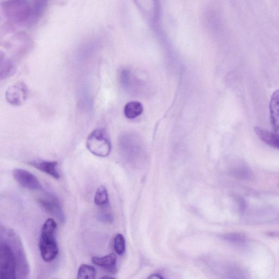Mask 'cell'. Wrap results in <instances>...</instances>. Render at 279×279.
Listing matches in <instances>:
<instances>
[{
    "instance_id": "obj_1",
    "label": "cell",
    "mask_w": 279,
    "mask_h": 279,
    "mask_svg": "<svg viewBox=\"0 0 279 279\" xmlns=\"http://www.w3.org/2000/svg\"><path fill=\"white\" fill-rule=\"evenodd\" d=\"M57 223L53 219H48L41 229L39 248L43 261L51 262L56 258L58 248L56 238Z\"/></svg>"
},
{
    "instance_id": "obj_2",
    "label": "cell",
    "mask_w": 279,
    "mask_h": 279,
    "mask_svg": "<svg viewBox=\"0 0 279 279\" xmlns=\"http://www.w3.org/2000/svg\"><path fill=\"white\" fill-rule=\"evenodd\" d=\"M86 147L95 156L105 157L109 155L112 145L106 130L98 128L93 131L87 137Z\"/></svg>"
},
{
    "instance_id": "obj_3",
    "label": "cell",
    "mask_w": 279,
    "mask_h": 279,
    "mask_svg": "<svg viewBox=\"0 0 279 279\" xmlns=\"http://www.w3.org/2000/svg\"><path fill=\"white\" fill-rule=\"evenodd\" d=\"M2 11L5 19L10 23H19L28 21L30 4L25 1H7L2 3Z\"/></svg>"
},
{
    "instance_id": "obj_4",
    "label": "cell",
    "mask_w": 279,
    "mask_h": 279,
    "mask_svg": "<svg viewBox=\"0 0 279 279\" xmlns=\"http://www.w3.org/2000/svg\"><path fill=\"white\" fill-rule=\"evenodd\" d=\"M119 147L124 157L129 162L135 164L143 156V148L138 136L125 134L119 139Z\"/></svg>"
},
{
    "instance_id": "obj_5",
    "label": "cell",
    "mask_w": 279,
    "mask_h": 279,
    "mask_svg": "<svg viewBox=\"0 0 279 279\" xmlns=\"http://www.w3.org/2000/svg\"><path fill=\"white\" fill-rule=\"evenodd\" d=\"M0 279H16V261L12 248L6 243L0 245Z\"/></svg>"
},
{
    "instance_id": "obj_6",
    "label": "cell",
    "mask_w": 279,
    "mask_h": 279,
    "mask_svg": "<svg viewBox=\"0 0 279 279\" xmlns=\"http://www.w3.org/2000/svg\"><path fill=\"white\" fill-rule=\"evenodd\" d=\"M38 202L48 214L57 218L61 223L64 222V213L61 203L56 195L50 193H46L38 199Z\"/></svg>"
},
{
    "instance_id": "obj_7",
    "label": "cell",
    "mask_w": 279,
    "mask_h": 279,
    "mask_svg": "<svg viewBox=\"0 0 279 279\" xmlns=\"http://www.w3.org/2000/svg\"><path fill=\"white\" fill-rule=\"evenodd\" d=\"M28 95V87L20 82L9 87L5 92V100L11 105L19 106L26 101Z\"/></svg>"
},
{
    "instance_id": "obj_8",
    "label": "cell",
    "mask_w": 279,
    "mask_h": 279,
    "mask_svg": "<svg viewBox=\"0 0 279 279\" xmlns=\"http://www.w3.org/2000/svg\"><path fill=\"white\" fill-rule=\"evenodd\" d=\"M14 179L21 187L31 190H40L42 186L35 175L24 169L15 168L13 171Z\"/></svg>"
},
{
    "instance_id": "obj_9",
    "label": "cell",
    "mask_w": 279,
    "mask_h": 279,
    "mask_svg": "<svg viewBox=\"0 0 279 279\" xmlns=\"http://www.w3.org/2000/svg\"><path fill=\"white\" fill-rule=\"evenodd\" d=\"M27 164L54 178H60L56 162L32 161L27 162Z\"/></svg>"
},
{
    "instance_id": "obj_10",
    "label": "cell",
    "mask_w": 279,
    "mask_h": 279,
    "mask_svg": "<svg viewBox=\"0 0 279 279\" xmlns=\"http://www.w3.org/2000/svg\"><path fill=\"white\" fill-rule=\"evenodd\" d=\"M93 264L111 273H116L117 269V256L112 253L102 257H94Z\"/></svg>"
},
{
    "instance_id": "obj_11",
    "label": "cell",
    "mask_w": 279,
    "mask_h": 279,
    "mask_svg": "<svg viewBox=\"0 0 279 279\" xmlns=\"http://www.w3.org/2000/svg\"><path fill=\"white\" fill-rule=\"evenodd\" d=\"M271 123L275 133L279 135V90L272 95L270 103Z\"/></svg>"
},
{
    "instance_id": "obj_12",
    "label": "cell",
    "mask_w": 279,
    "mask_h": 279,
    "mask_svg": "<svg viewBox=\"0 0 279 279\" xmlns=\"http://www.w3.org/2000/svg\"><path fill=\"white\" fill-rule=\"evenodd\" d=\"M254 131L259 139L265 144L279 150V135L259 127H255Z\"/></svg>"
},
{
    "instance_id": "obj_13",
    "label": "cell",
    "mask_w": 279,
    "mask_h": 279,
    "mask_svg": "<svg viewBox=\"0 0 279 279\" xmlns=\"http://www.w3.org/2000/svg\"><path fill=\"white\" fill-rule=\"evenodd\" d=\"M232 176L243 180H250L254 177L251 168L244 163H239L231 169Z\"/></svg>"
},
{
    "instance_id": "obj_14",
    "label": "cell",
    "mask_w": 279,
    "mask_h": 279,
    "mask_svg": "<svg viewBox=\"0 0 279 279\" xmlns=\"http://www.w3.org/2000/svg\"><path fill=\"white\" fill-rule=\"evenodd\" d=\"M143 112V107L138 102H130L127 104L124 109L125 117L133 119L138 117Z\"/></svg>"
},
{
    "instance_id": "obj_15",
    "label": "cell",
    "mask_w": 279,
    "mask_h": 279,
    "mask_svg": "<svg viewBox=\"0 0 279 279\" xmlns=\"http://www.w3.org/2000/svg\"><path fill=\"white\" fill-rule=\"evenodd\" d=\"M96 271L92 266L83 264L81 265L78 271L76 279H95Z\"/></svg>"
},
{
    "instance_id": "obj_16",
    "label": "cell",
    "mask_w": 279,
    "mask_h": 279,
    "mask_svg": "<svg viewBox=\"0 0 279 279\" xmlns=\"http://www.w3.org/2000/svg\"><path fill=\"white\" fill-rule=\"evenodd\" d=\"M94 201L95 204L100 207H102L109 204L108 191L105 186L101 185L97 189Z\"/></svg>"
},
{
    "instance_id": "obj_17",
    "label": "cell",
    "mask_w": 279,
    "mask_h": 279,
    "mask_svg": "<svg viewBox=\"0 0 279 279\" xmlns=\"http://www.w3.org/2000/svg\"><path fill=\"white\" fill-rule=\"evenodd\" d=\"M14 65L12 61L1 56V78H6L14 73Z\"/></svg>"
},
{
    "instance_id": "obj_18",
    "label": "cell",
    "mask_w": 279,
    "mask_h": 279,
    "mask_svg": "<svg viewBox=\"0 0 279 279\" xmlns=\"http://www.w3.org/2000/svg\"><path fill=\"white\" fill-rule=\"evenodd\" d=\"M100 208L101 210L98 214V220L103 223H112L114 218L109 204Z\"/></svg>"
},
{
    "instance_id": "obj_19",
    "label": "cell",
    "mask_w": 279,
    "mask_h": 279,
    "mask_svg": "<svg viewBox=\"0 0 279 279\" xmlns=\"http://www.w3.org/2000/svg\"><path fill=\"white\" fill-rule=\"evenodd\" d=\"M223 239L226 241L236 245H241L245 243L247 237L243 233H230L224 235Z\"/></svg>"
},
{
    "instance_id": "obj_20",
    "label": "cell",
    "mask_w": 279,
    "mask_h": 279,
    "mask_svg": "<svg viewBox=\"0 0 279 279\" xmlns=\"http://www.w3.org/2000/svg\"><path fill=\"white\" fill-rule=\"evenodd\" d=\"M113 246L114 250L119 255H122L125 251V240L122 234H117L114 238Z\"/></svg>"
},
{
    "instance_id": "obj_21",
    "label": "cell",
    "mask_w": 279,
    "mask_h": 279,
    "mask_svg": "<svg viewBox=\"0 0 279 279\" xmlns=\"http://www.w3.org/2000/svg\"><path fill=\"white\" fill-rule=\"evenodd\" d=\"M237 201L239 210L242 212H243L245 211L246 208V203L245 200L243 198H238Z\"/></svg>"
},
{
    "instance_id": "obj_22",
    "label": "cell",
    "mask_w": 279,
    "mask_h": 279,
    "mask_svg": "<svg viewBox=\"0 0 279 279\" xmlns=\"http://www.w3.org/2000/svg\"><path fill=\"white\" fill-rule=\"evenodd\" d=\"M267 234L268 235V236L271 237L279 238V231L270 232H268Z\"/></svg>"
},
{
    "instance_id": "obj_23",
    "label": "cell",
    "mask_w": 279,
    "mask_h": 279,
    "mask_svg": "<svg viewBox=\"0 0 279 279\" xmlns=\"http://www.w3.org/2000/svg\"><path fill=\"white\" fill-rule=\"evenodd\" d=\"M148 279H164L161 276L155 274L151 275Z\"/></svg>"
},
{
    "instance_id": "obj_24",
    "label": "cell",
    "mask_w": 279,
    "mask_h": 279,
    "mask_svg": "<svg viewBox=\"0 0 279 279\" xmlns=\"http://www.w3.org/2000/svg\"><path fill=\"white\" fill-rule=\"evenodd\" d=\"M101 279H114L112 277L106 276V277H104L102 278Z\"/></svg>"
},
{
    "instance_id": "obj_25",
    "label": "cell",
    "mask_w": 279,
    "mask_h": 279,
    "mask_svg": "<svg viewBox=\"0 0 279 279\" xmlns=\"http://www.w3.org/2000/svg\"></svg>"
}]
</instances>
